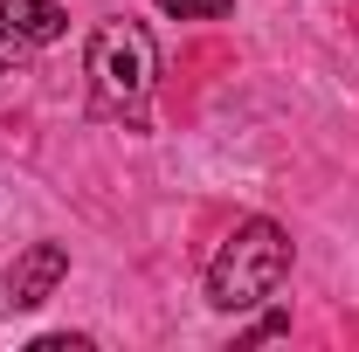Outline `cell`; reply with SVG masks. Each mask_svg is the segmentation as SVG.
I'll return each mask as SVG.
<instances>
[{
    "label": "cell",
    "instance_id": "6da1fadb",
    "mask_svg": "<svg viewBox=\"0 0 359 352\" xmlns=\"http://www.w3.org/2000/svg\"><path fill=\"white\" fill-rule=\"evenodd\" d=\"M283 276H290V235L256 215L215 249V263H208V304L215 311H256L283 290Z\"/></svg>",
    "mask_w": 359,
    "mask_h": 352
},
{
    "label": "cell",
    "instance_id": "7a4b0ae2",
    "mask_svg": "<svg viewBox=\"0 0 359 352\" xmlns=\"http://www.w3.org/2000/svg\"><path fill=\"white\" fill-rule=\"evenodd\" d=\"M90 90H97V104L104 111H138L152 83H159V48H152V28L145 21H104L97 35H90Z\"/></svg>",
    "mask_w": 359,
    "mask_h": 352
},
{
    "label": "cell",
    "instance_id": "3957f363",
    "mask_svg": "<svg viewBox=\"0 0 359 352\" xmlns=\"http://www.w3.org/2000/svg\"><path fill=\"white\" fill-rule=\"evenodd\" d=\"M69 276V249L62 242H28L14 269H7V311H35L55 297V283Z\"/></svg>",
    "mask_w": 359,
    "mask_h": 352
},
{
    "label": "cell",
    "instance_id": "277c9868",
    "mask_svg": "<svg viewBox=\"0 0 359 352\" xmlns=\"http://www.w3.org/2000/svg\"><path fill=\"white\" fill-rule=\"evenodd\" d=\"M0 28L14 35V42H55L62 28H69V14L62 7H48V0H0Z\"/></svg>",
    "mask_w": 359,
    "mask_h": 352
},
{
    "label": "cell",
    "instance_id": "5b68a950",
    "mask_svg": "<svg viewBox=\"0 0 359 352\" xmlns=\"http://www.w3.org/2000/svg\"><path fill=\"white\" fill-rule=\"evenodd\" d=\"M159 14H173V21H222L235 0H152Z\"/></svg>",
    "mask_w": 359,
    "mask_h": 352
},
{
    "label": "cell",
    "instance_id": "8992f818",
    "mask_svg": "<svg viewBox=\"0 0 359 352\" xmlns=\"http://www.w3.org/2000/svg\"><path fill=\"white\" fill-rule=\"evenodd\" d=\"M90 339H76V332H48V339H35V352H83Z\"/></svg>",
    "mask_w": 359,
    "mask_h": 352
},
{
    "label": "cell",
    "instance_id": "52a82bcc",
    "mask_svg": "<svg viewBox=\"0 0 359 352\" xmlns=\"http://www.w3.org/2000/svg\"><path fill=\"white\" fill-rule=\"evenodd\" d=\"M7 62H14V35L0 28V76H7Z\"/></svg>",
    "mask_w": 359,
    "mask_h": 352
}]
</instances>
